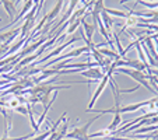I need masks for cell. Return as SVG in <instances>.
<instances>
[{
    "label": "cell",
    "instance_id": "1",
    "mask_svg": "<svg viewBox=\"0 0 158 140\" xmlns=\"http://www.w3.org/2000/svg\"><path fill=\"white\" fill-rule=\"evenodd\" d=\"M116 72H118V73H125V74H129L131 78L137 80L140 84H143L144 87H147V88H148L151 92H154V94H158L155 90H152L151 87H150V84L147 83V80H146V78H151V77H152L151 74L146 76L143 72H139V70H130V69H116Z\"/></svg>",
    "mask_w": 158,
    "mask_h": 140
},
{
    "label": "cell",
    "instance_id": "2",
    "mask_svg": "<svg viewBox=\"0 0 158 140\" xmlns=\"http://www.w3.org/2000/svg\"><path fill=\"white\" fill-rule=\"evenodd\" d=\"M99 118V115L97 116V118H94V119H91L89 122H87L85 125L83 126V128H76L73 132H70V133H67V137H70V139H76V140H89L88 137V129L89 126L94 123V121H97Z\"/></svg>",
    "mask_w": 158,
    "mask_h": 140
},
{
    "label": "cell",
    "instance_id": "3",
    "mask_svg": "<svg viewBox=\"0 0 158 140\" xmlns=\"http://www.w3.org/2000/svg\"><path fill=\"white\" fill-rule=\"evenodd\" d=\"M81 74L85 76V77H89V78H95V80H101V78L104 77V73L99 72L98 69H94V67L88 69L87 72H83Z\"/></svg>",
    "mask_w": 158,
    "mask_h": 140
}]
</instances>
